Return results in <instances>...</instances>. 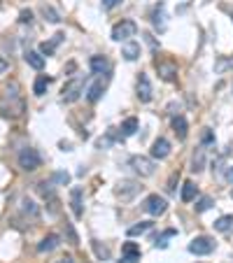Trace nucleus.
<instances>
[{
  "label": "nucleus",
  "instance_id": "nucleus-1",
  "mask_svg": "<svg viewBox=\"0 0 233 263\" xmlns=\"http://www.w3.org/2000/svg\"><path fill=\"white\" fill-rule=\"evenodd\" d=\"M3 112L10 116H21L24 114V98L19 96V86L12 84L5 89V103H3Z\"/></svg>",
  "mask_w": 233,
  "mask_h": 263
},
{
  "label": "nucleus",
  "instance_id": "nucleus-2",
  "mask_svg": "<svg viewBox=\"0 0 233 263\" xmlns=\"http://www.w3.org/2000/svg\"><path fill=\"white\" fill-rule=\"evenodd\" d=\"M135 33H138L135 21H131V19H122V21L112 28V40H114V42H129L131 37H135Z\"/></svg>",
  "mask_w": 233,
  "mask_h": 263
},
{
  "label": "nucleus",
  "instance_id": "nucleus-3",
  "mask_svg": "<svg viewBox=\"0 0 233 263\" xmlns=\"http://www.w3.org/2000/svg\"><path fill=\"white\" fill-rule=\"evenodd\" d=\"M40 163H42V159H40V154L35 152L33 147H26L19 152V168L26 172H33L40 168Z\"/></svg>",
  "mask_w": 233,
  "mask_h": 263
},
{
  "label": "nucleus",
  "instance_id": "nucleus-4",
  "mask_svg": "<svg viewBox=\"0 0 233 263\" xmlns=\"http://www.w3.org/2000/svg\"><path fill=\"white\" fill-rule=\"evenodd\" d=\"M215 240L210 238V235H198L189 242V251L191 254H196V256H205V254H212L215 251Z\"/></svg>",
  "mask_w": 233,
  "mask_h": 263
},
{
  "label": "nucleus",
  "instance_id": "nucleus-5",
  "mask_svg": "<svg viewBox=\"0 0 233 263\" xmlns=\"http://www.w3.org/2000/svg\"><path fill=\"white\" fill-rule=\"evenodd\" d=\"M142 191V186H140V182H133V179H122V182L116 184V189H114V193L122 201H133L138 193Z\"/></svg>",
  "mask_w": 233,
  "mask_h": 263
},
{
  "label": "nucleus",
  "instance_id": "nucleus-6",
  "mask_svg": "<svg viewBox=\"0 0 233 263\" xmlns=\"http://www.w3.org/2000/svg\"><path fill=\"white\" fill-rule=\"evenodd\" d=\"M142 208H145L147 214H152V217H161V214L168 210V203H166V198H161L159 193H152V196L145 198Z\"/></svg>",
  "mask_w": 233,
  "mask_h": 263
},
{
  "label": "nucleus",
  "instance_id": "nucleus-7",
  "mask_svg": "<svg viewBox=\"0 0 233 263\" xmlns=\"http://www.w3.org/2000/svg\"><path fill=\"white\" fill-rule=\"evenodd\" d=\"M82 91H84V82H82V77H75V80L66 82L61 96H63V100H66V103H75V100H80Z\"/></svg>",
  "mask_w": 233,
  "mask_h": 263
},
{
  "label": "nucleus",
  "instance_id": "nucleus-8",
  "mask_svg": "<svg viewBox=\"0 0 233 263\" xmlns=\"http://www.w3.org/2000/svg\"><path fill=\"white\" fill-rule=\"evenodd\" d=\"M131 168H133L140 177H152L156 165H154V161L147 159V156H133V159H131Z\"/></svg>",
  "mask_w": 233,
  "mask_h": 263
},
{
  "label": "nucleus",
  "instance_id": "nucleus-9",
  "mask_svg": "<svg viewBox=\"0 0 233 263\" xmlns=\"http://www.w3.org/2000/svg\"><path fill=\"white\" fill-rule=\"evenodd\" d=\"M135 91H138V98H140V103H149V100H152V84H149V77L145 73L138 75Z\"/></svg>",
  "mask_w": 233,
  "mask_h": 263
},
{
  "label": "nucleus",
  "instance_id": "nucleus-10",
  "mask_svg": "<svg viewBox=\"0 0 233 263\" xmlns=\"http://www.w3.org/2000/svg\"><path fill=\"white\" fill-rule=\"evenodd\" d=\"M138 261H140V247L135 245V242H124L119 263H138Z\"/></svg>",
  "mask_w": 233,
  "mask_h": 263
},
{
  "label": "nucleus",
  "instance_id": "nucleus-11",
  "mask_svg": "<svg viewBox=\"0 0 233 263\" xmlns=\"http://www.w3.org/2000/svg\"><path fill=\"white\" fill-rule=\"evenodd\" d=\"M168 156H170V142H168L166 138H156L152 145V159L163 161V159H168Z\"/></svg>",
  "mask_w": 233,
  "mask_h": 263
},
{
  "label": "nucleus",
  "instance_id": "nucleus-12",
  "mask_svg": "<svg viewBox=\"0 0 233 263\" xmlns=\"http://www.w3.org/2000/svg\"><path fill=\"white\" fill-rule=\"evenodd\" d=\"M156 70H159L161 80H166V82H172L175 77H178V65H175V63L156 61Z\"/></svg>",
  "mask_w": 233,
  "mask_h": 263
},
{
  "label": "nucleus",
  "instance_id": "nucleus-13",
  "mask_svg": "<svg viewBox=\"0 0 233 263\" xmlns=\"http://www.w3.org/2000/svg\"><path fill=\"white\" fill-rule=\"evenodd\" d=\"M59 245H61V238H59L56 233H51V235H47V238L40 240V245H37V251H40V254H47V251H54Z\"/></svg>",
  "mask_w": 233,
  "mask_h": 263
},
{
  "label": "nucleus",
  "instance_id": "nucleus-14",
  "mask_svg": "<svg viewBox=\"0 0 233 263\" xmlns=\"http://www.w3.org/2000/svg\"><path fill=\"white\" fill-rule=\"evenodd\" d=\"M170 126H172V130H175V135H178L180 140H187V133H189V126H187V119H184L182 114L172 116Z\"/></svg>",
  "mask_w": 233,
  "mask_h": 263
},
{
  "label": "nucleus",
  "instance_id": "nucleus-15",
  "mask_svg": "<svg viewBox=\"0 0 233 263\" xmlns=\"http://www.w3.org/2000/svg\"><path fill=\"white\" fill-rule=\"evenodd\" d=\"M82 193H84V191H82L80 186H75V189L70 191V205H73V212L77 219L84 214V210H82Z\"/></svg>",
  "mask_w": 233,
  "mask_h": 263
},
{
  "label": "nucleus",
  "instance_id": "nucleus-16",
  "mask_svg": "<svg viewBox=\"0 0 233 263\" xmlns=\"http://www.w3.org/2000/svg\"><path fill=\"white\" fill-rule=\"evenodd\" d=\"M122 56H124V58H126V61H135V58L140 56V44L135 42V40H129V42L124 44Z\"/></svg>",
  "mask_w": 233,
  "mask_h": 263
},
{
  "label": "nucleus",
  "instance_id": "nucleus-17",
  "mask_svg": "<svg viewBox=\"0 0 233 263\" xmlns=\"http://www.w3.org/2000/svg\"><path fill=\"white\" fill-rule=\"evenodd\" d=\"M63 37H66V35H63V33H56V35L51 37V42H42V44H40V54L51 56V54H54V49H56V47H59V44L63 42Z\"/></svg>",
  "mask_w": 233,
  "mask_h": 263
},
{
  "label": "nucleus",
  "instance_id": "nucleus-18",
  "mask_svg": "<svg viewBox=\"0 0 233 263\" xmlns=\"http://www.w3.org/2000/svg\"><path fill=\"white\" fill-rule=\"evenodd\" d=\"M105 91V82L98 80V82H93L91 86H89V93H86V98H89V103H98L100 96H103Z\"/></svg>",
  "mask_w": 233,
  "mask_h": 263
},
{
  "label": "nucleus",
  "instance_id": "nucleus-19",
  "mask_svg": "<svg viewBox=\"0 0 233 263\" xmlns=\"http://www.w3.org/2000/svg\"><path fill=\"white\" fill-rule=\"evenodd\" d=\"M89 68H91V73H96V75H105L107 73V58H105V56H91Z\"/></svg>",
  "mask_w": 233,
  "mask_h": 263
},
{
  "label": "nucleus",
  "instance_id": "nucleus-20",
  "mask_svg": "<svg viewBox=\"0 0 233 263\" xmlns=\"http://www.w3.org/2000/svg\"><path fill=\"white\" fill-rule=\"evenodd\" d=\"M24 58H26V63L31 68H35V70H42L44 68V56L40 54V51H26Z\"/></svg>",
  "mask_w": 233,
  "mask_h": 263
},
{
  "label": "nucleus",
  "instance_id": "nucleus-21",
  "mask_svg": "<svg viewBox=\"0 0 233 263\" xmlns=\"http://www.w3.org/2000/svg\"><path fill=\"white\" fill-rule=\"evenodd\" d=\"M21 212H24L26 217H31V219H37V217H40V208H37L31 198H24V201H21Z\"/></svg>",
  "mask_w": 233,
  "mask_h": 263
},
{
  "label": "nucleus",
  "instance_id": "nucleus-22",
  "mask_svg": "<svg viewBox=\"0 0 233 263\" xmlns=\"http://www.w3.org/2000/svg\"><path fill=\"white\" fill-rule=\"evenodd\" d=\"M196 193H198V186L194 182H184L182 184V201L184 203H191L194 198H196Z\"/></svg>",
  "mask_w": 233,
  "mask_h": 263
},
{
  "label": "nucleus",
  "instance_id": "nucleus-23",
  "mask_svg": "<svg viewBox=\"0 0 233 263\" xmlns=\"http://www.w3.org/2000/svg\"><path fill=\"white\" fill-rule=\"evenodd\" d=\"M231 228H233V214H224V217H219L215 221V231H219V233H226Z\"/></svg>",
  "mask_w": 233,
  "mask_h": 263
},
{
  "label": "nucleus",
  "instance_id": "nucleus-24",
  "mask_svg": "<svg viewBox=\"0 0 233 263\" xmlns=\"http://www.w3.org/2000/svg\"><path fill=\"white\" fill-rule=\"evenodd\" d=\"M49 82L51 80L47 77V75H40V77L35 80V84H33V93H35V96H44V91H47Z\"/></svg>",
  "mask_w": 233,
  "mask_h": 263
},
{
  "label": "nucleus",
  "instance_id": "nucleus-25",
  "mask_svg": "<svg viewBox=\"0 0 233 263\" xmlns=\"http://www.w3.org/2000/svg\"><path fill=\"white\" fill-rule=\"evenodd\" d=\"M138 126H140V123H138V119H135V116L126 119V121L122 123V135H124V138H131V135L138 130Z\"/></svg>",
  "mask_w": 233,
  "mask_h": 263
},
{
  "label": "nucleus",
  "instance_id": "nucleus-26",
  "mask_svg": "<svg viewBox=\"0 0 233 263\" xmlns=\"http://www.w3.org/2000/svg\"><path fill=\"white\" fill-rule=\"evenodd\" d=\"M40 12H42V17L47 19L49 24H59V21H61V14L56 12L54 7H49V5H42V7H40Z\"/></svg>",
  "mask_w": 233,
  "mask_h": 263
},
{
  "label": "nucleus",
  "instance_id": "nucleus-27",
  "mask_svg": "<svg viewBox=\"0 0 233 263\" xmlns=\"http://www.w3.org/2000/svg\"><path fill=\"white\" fill-rule=\"evenodd\" d=\"M91 247H93V251H96V256L100 258V261H107L110 258V249L105 245H100L98 240H91Z\"/></svg>",
  "mask_w": 233,
  "mask_h": 263
},
{
  "label": "nucleus",
  "instance_id": "nucleus-28",
  "mask_svg": "<svg viewBox=\"0 0 233 263\" xmlns=\"http://www.w3.org/2000/svg\"><path fill=\"white\" fill-rule=\"evenodd\" d=\"M149 228H152V221H140V224H135V226L129 228V238H133V235H142V233H147Z\"/></svg>",
  "mask_w": 233,
  "mask_h": 263
},
{
  "label": "nucleus",
  "instance_id": "nucleus-29",
  "mask_svg": "<svg viewBox=\"0 0 233 263\" xmlns=\"http://www.w3.org/2000/svg\"><path fill=\"white\" fill-rule=\"evenodd\" d=\"M152 24L156 26L159 31H163V5L154 7V12H152Z\"/></svg>",
  "mask_w": 233,
  "mask_h": 263
},
{
  "label": "nucleus",
  "instance_id": "nucleus-30",
  "mask_svg": "<svg viewBox=\"0 0 233 263\" xmlns=\"http://www.w3.org/2000/svg\"><path fill=\"white\" fill-rule=\"evenodd\" d=\"M119 138H124V135H116L114 130H107V138H100L98 140V149H105V147H110L114 140H119Z\"/></svg>",
  "mask_w": 233,
  "mask_h": 263
},
{
  "label": "nucleus",
  "instance_id": "nucleus-31",
  "mask_svg": "<svg viewBox=\"0 0 233 263\" xmlns=\"http://www.w3.org/2000/svg\"><path fill=\"white\" fill-rule=\"evenodd\" d=\"M203 163H205V152L198 149V154H194V163H191V170L194 172H201L203 170Z\"/></svg>",
  "mask_w": 233,
  "mask_h": 263
},
{
  "label": "nucleus",
  "instance_id": "nucleus-32",
  "mask_svg": "<svg viewBox=\"0 0 233 263\" xmlns=\"http://www.w3.org/2000/svg\"><path fill=\"white\" fill-rule=\"evenodd\" d=\"M212 205H215V201H212V198H210V196H203L201 201L196 203V212H205V210H210Z\"/></svg>",
  "mask_w": 233,
  "mask_h": 263
},
{
  "label": "nucleus",
  "instance_id": "nucleus-33",
  "mask_svg": "<svg viewBox=\"0 0 233 263\" xmlns=\"http://www.w3.org/2000/svg\"><path fill=\"white\" fill-rule=\"evenodd\" d=\"M54 182L68 184V182H70V175H68V172H54Z\"/></svg>",
  "mask_w": 233,
  "mask_h": 263
},
{
  "label": "nucleus",
  "instance_id": "nucleus-34",
  "mask_svg": "<svg viewBox=\"0 0 233 263\" xmlns=\"http://www.w3.org/2000/svg\"><path fill=\"white\" fill-rule=\"evenodd\" d=\"M201 140H203V145H210V142H215V135H212V130H210V128H205V130H203Z\"/></svg>",
  "mask_w": 233,
  "mask_h": 263
},
{
  "label": "nucleus",
  "instance_id": "nucleus-35",
  "mask_svg": "<svg viewBox=\"0 0 233 263\" xmlns=\"http://www.w3.org/2000/svg\"><path fill=\"white\" fill-rule=\"evenodd\" d=\"M19 21H21V24H31V21H33V12H31V10H24V12L19 14Z\"/></svg>",
  "mask_w": 233,
  "mask_h": 263
},
{
  "label": "nucleus",
  "instance_id": "nucleus-36",
  "mask_svg": "<svg viewBox=\"0 0 233 263\" xmlns=\"http://www.w3.org/2000/svg\"><path fill=\"white\" fill-rule=\"evenodd\" d=\"M116 5H122V0H103V10H114Z\"/></svg>",
  "mask_w": 233,
  "mask_h": 263
},
{
  "label": "nucleus",
  "instance_id": "nucleus-37",
  "mask_svg": "<svg viewBox=\"0 0 233 263\" xmlns=\"http://www.w3.org/2000/svg\"><path fill=\"white\" fill-rule=\"evenodd\" d=\"M175 182H180V175H172L170 182H168V191H170V193L175 191Z\"/></svg>",
  "mask_w": 233,
  "mask_h": 263
},
{
  "label": "nucleus",
  "instance_id": "nucleus-38",
  "mask_svg": "<svg viewBox=\"0 0 233 263\" xmlns=\"http://www.w3.org/2000/svg\"><path fill=\"white\" fill-rule=\"evenodd\" d=\"M7 68H10V63H7V61H5V58H3V56H0V75L5 73Z\"/></svg>",
  "mask_w": 233,
  "mask_h": 263
},
{
  "label": "nucleus",
  "instance_id": "nucleus-39",
  "mask_svg": "<svg viewBox=\"0 0 233 263\" xmlns=\"http://www.w3.org/2000/svg\"><path fill=\"white\" fill-rule=\"evenodd\" d=\"M54 263H75V261H73V256H61V258H56Z\"/></svg>",
  "mask_w": 233,
  "mask_h": 263
},
{
  "label": "nucleus",
  "instance_id": "nucleus-40",
  "mask_svg": "<svg viewBox=\"0 0 233 263\" xmlns=\"http://www.w3.org/2000/svg\"><path fill=\"white\" fill-rule=\"evenodd\" d=\"M226 179H228V182H233V165H231V168H228V170H226Z\"/></svg>",
  "mask_w": 233,
  "mask_h": 263
},
{
  "label": "nucleus",
  "instance_id": "nucleus-41",
  "mask_svg": "<svg viewBox=\"0 0 233 263\" xmlns=\"http://www.w3.org/2000/svg\"><path fill=\"white\" fill-rule=\"evenodd\" d=\"M231 196H233V191H231Z\"/></svg>",
  "mask_w": 233,
  "mask_h": 263
}]
</instances>
